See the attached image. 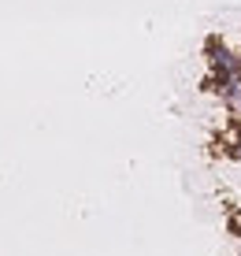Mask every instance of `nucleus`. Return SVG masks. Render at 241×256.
Returning a JSON list of instances; mask_svg holds the SVG:
<instances>
[{
  "label": "nucleus",
  "instance_id": "obj_1",
  "mask_svg": "<svg viewBox=\"0 0 241 256\" xmlns=\"http://www.w3.org/2000/svg\"><path fill=\"white\" fill-rule=\"evenodd\" d=\"M226 112H230V119H241V96H238V100H234V104H230V108H226Z\"/></svg>",
  "mask_w": 241,
  "mask_h": 256
}]
</instances>
